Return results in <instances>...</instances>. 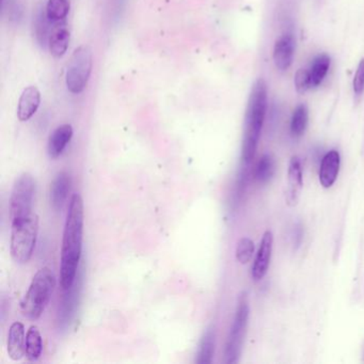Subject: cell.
<instances>
[{"instance_id":"25","label":"cell","mask_w":364,"mask_h":364,"mask_svg":"<svg viewBox=\"0 0 364 364\" xmlns=\"http://www.w3.org/2000/svg\"><path fill=\"white\" fill-rule=\"evenodd\" d=\"M253 253V241L248 239V237H243V239H239V243H237V252H235L237 261L245 265V264H248L251 261Z\"/></svg>"},{"instance_id":"14","label":"cell","mask_w":364,"mask_h":364,"mask_svg":"<svg viewBox=\"0 0 364 364\" xmlns=\"http://www.w3.org/2000/svg\"><path fill=\"white\" fill-rule=\"evenodd\" d=\"M7 353L12 361H20L26 356V332L23 323L14 322L10 326Z\"/></svg>"},{"instance_id":"20","label":"cell","mask_w":364,"mask_h":364,"mask_svg":"<svg viewBox=\"0 0 364 364\" xmlns=\"http://www.w3.org/2000/svg\"><path fill=\"white\" fill-rule=\"evenodd\" d=\"M52 22L48 18L46 14V9L40 8L36 11V16H34V34H36V41L42 48L48 46V38H50V31H52Z\"/></svg>"},{"instance_id":"22","label":"cell","mask_w":364,"mask_h":364,"mask_svg":"<svg viewBox=\"0 0 364 364\" xmlns=\"http://www.w3.org/2000/svg\"><path fill=\"white\" fill-rule=\"evenodd\" d=\"M309 109L306 104H300L295 108L290 120V134L293 137L299 138L304 135L308 127Z\"/></svg>"},{"instance_id":"28","label":"cell","mask_w":364,"mask_h":364,"mask_svg":"<svg viewBox=\"0 0 364 364\" xmlns=\"http://www.w3.org/2000/svg\"><path fill=\"white\" fill-rule=\"evenodd\" d=\"M295 235H296V237H294L295 244L299 246V244L302 243V227H296V229H295Z\"/></svg>"},{"instance_id":"12","label":"cell","mask_w":364,"mask_h":364,"mask_svg":"<svg viewBox=\"0 0 364 364\" xmlns=\"http://www.w3.org/2000/svg\"><path fill=\"white\" fill-rule=\"evenodd\" d=\"M72 187V178L66 171H60L55 176L50 184V204L55 211H59L63 209L70 194Z\"/></svg>"},{"instance_id":"9","label":"cell","mask_w":364,"mask_h":364,"mask_svg":"<svg viewBox=\"0 0 364 364\" xmlns=\"http://www.w3.org/2000/svg\"><path fill=\"white\" fill-rule=\"evenodd\" d=\"M295 46L296 42L292 32L282 34L276 41L272 57H274V66L278 70L286 72L290 68L294 60Z\"/></svg>"},{"instance_id":"18","label":"cell","mask_w":364,"mask_h":364,"mask_svg":"<svg viewBox=\"0 0 364 364\" xmlns=\"http://www.w3.org/2000/svg\"><path fill=\"white\" fill-rule=\"evenodd\" d=\"M215 349H216V331L213 326H209L201 337L195 362L197 364H211L215 356Z\"/></svg>"},{"instance_id":"4","label":"cell","mask_w":364,"mask_h":364,"mask_svg":"<svg viewBox=\"0 0 364 364\" xmlns=\"http://www.w3.org/2000/svg\"><path fill=\"white\" fill-rule=\"evenodd\" d=\"M38 233V217L36 214L22 220L11 223L10 251L13 261L26 264L31 259Z\"/></svg>"},{"instance_id":"8","label":"cell","mask_w":364,"mask_h":364,"mask_svg":"<svg viewBox=\"0 0 364 364\" xmlns=\"http://www.w3.org/2000/svg\"><path fill=\"white\" fill-rule=\"evenodd\" d=\"M81 290H83V276L80 274H77L73 286L64 290V295H63L62 300L59 306L57 323L61 330L68 329L72 319L74 318L79 299H80Z\"/></svg>"},{"instance_id":"17","label":"cell","mask_w":364,"mask_h":364,"mask_svg":"<svg viewBox=\"0 0 364 364\" xmlns=\"http://www.w3.org/2000/svg\"><path fill=\"white\" fill-rule=\"evenodd\" d=\"M73 137V127L71 124H62L50 134L48 144V153L50 160L58 158Z\"/></svg>"},{"instance_id":"19","label":"cell","mask_w":364,"mask_h":364,"mask_svg":"<svg viewBox=\"0 0 364 364\" xmlns=\"http://www.w3.org/2000/svg\"><path fill=\"white\" fill-rule=\"evenodd\" d=\"M331 59L327 54H319L311 63L310 72L311 88H317L324 81L330 69Z\"/></svg>"},{"instance_id":"3","label":"cell","mask_w":364,"mask_h":364,"mask_svg":"<svg viewBox=\"0 0 364 364\" xmlns=\"http://www.w3.org/2000/svg\"><path fill=\"white\" fill-rule=\"evenodd\" d=\"M56 286V276L50 268L43 267L32 278L29 288L20 302V311L29 319L40 318Z\"/></svg>"},{"instance_id":"27","label":"cell","mask_w":364,"mask_h":364,"mask_svg":"<svg viewBox=\"0 0 364 364\" xmlns=\"http://www.w3.org/2000/svg\"><path fill=\"white\" fill-rule=\"evenodd\" d=\"M353 89L357 97H360L364 92V58L360 60L357 70H356L353 80Z\"/></svg>"},{"instance_id":"23","label":"cell","mask_w":364,"mask_h":364,"mask_svg":"<svg viewBox=\"0 0 364 364\" xmlns=\"http://www.w3.org/2000/svg\"><path fill=\"white\" fill-rule=\"evenodd\" d=\"M276 172V162L270 154H264L256 164L254 178L261 184H266L272 180Z\"/></svg>"},{"instance_id":"24","label":"cell","mask_w":364,"mask_h":364,"mask_svg":"<svg viewBox=\"0 0 364 364\" xmlns=\"http://www.w3.org/2000/svg\"><path fill=\"white\" fill-rule=\"evenodd\" d=\"M46 14L52 24L66 20L71 9L70 0H48Z\"/></svg>"},{"instance_id":"10","label":"cell","mask_w":364,"mask_h":364,"mask_svg":"<svg viewBox=\"0 0 364 364\" xmlns=\"http://www.w3.org/2000/svg\"><path fill=\"white\" fill-rule=\"evenodd\" d=\"M272 246H274V235L272 232L266 231L260 244L252 267L251 276L254 281H261L267 274L270 260H272Z\"/></svg>"},{"instance_id":"16","label":"cell","mask_w":364,"mask_h":364,"mask_svg":"<svg viewBox=\"0 0 364 364\" xmlns=\"http://www.w3.org/2000/svg\"><path fill=\"white\" fill-rule=\"evenodd\" d=\"M341 158L335 150H331L323 158L319 168V183L324 188H330L339 176Z\"/></svg>"},{"instance_id":"2","label":"cell","mask_w":364,"mask_h":364,"mask_svg":"<svg viewBox=\"0 0 364 364\" xmlns=\"http://www.w3.org/2000/svg\"><path fill=\"white\" fill-rule=\"evenodd\" d=\"M268 90L264 79L260 78L253 83L246 109L244 126L241 160L245 166L251 164L261 138L262 128L267 111Z\"/></svg>"},{"instance_id":"26","label":"cell","mask_w":364,"mask_h":364,"mask_svg":"<svg viewBox=\"0 0 364 364\" xmlns=\"http://www.w3.org/2000/svg\"><path fill=\"white\" fill-rule=\"evenodd\" d=\"M294 85L297 93L304 94L311 89L310 72L306 69H299L294 76Z\"/></svg>"},{"instance_id":"11","label":"cell","mask_w":364,"mask_h":364,"mask_svg":"<svg viewBox=\"0 0 364 364\" xmlns=\"http://www.w3.org/2000/svg\"><path fill=\"white\" fill-rule=\"evenodd\" d=\"M304 187L302 162L298 158L294 156L288 164V189L286 192V200L288 206H295L298 203L300 194Z\"/></svg>"},{"instance_id":"1","label":"cell","mask_w":364,"mask_h":364,"mask_svg":"<svg viewBox=\"0 0 364 364\" xmlns=\"http://www.w3.org/2000/svg\"><path fill=\"white\" fill-rule=\"evenodd\" d=\"M83 223L85 211L83 198L80 195L74 194L69 205L61 247L60 286L63 290L73 286L78 274L83 250Z\"/></svg>"},{"instance_id":"5","label":"cell","mask_w":364,"mask_h":364,"mask_svg":"<svg viewBox=\"0 0 364 364\" xmlns=\"http://www.w3.org/2000/svg\"><path fill=\"white\" fill-rule=\"evenodd\" d=\"M249 315V298H248L247 293L243 292L239 295V300H237L233 323H232L227 343H225V359H223L225 363H239L241 360Z\"/></svg>"},{"instance_id":"6","label":"cell","mask_w":364,"mask_h":364,"mask_svg":"<svg viewBox=\"0 0 364 364\" xmlns=\"http://www.w3.org/2000/svg\"><path fill=\"white\" fill-rule=\"evenodd\" d=\"M36 183L28 172L20 174L13 184L10 198V218L11 223L31 216L36 196Z\"/></svg>"},{"instance_id":"13","label":"cell","mask_w":364,"mask_h":364,"mask_svg":"<svg viewBox=\"0 0 364 364\" xmlns=\"http://www.w3.org/2000/svg\"><path fill=\"white\" fill-rule=\"evenodd\" d=\"M71 32L66 20L55 23L48 38V48L55 58H62L70 46Z\"/></svg>"},{"instance_id":"15","label":"cell","mask_w":364,"mask_h":364,"mask_svg":"<svg viewBox=\"0 0 364 364\" xmlns=\"http://www.w3.org/2000/svg\"><path fill=\"white\" fill-rule=\"evenodd\" d=\"M41 104V93L34 85L27 87L20 94L18 106V118L20 121L26 122L34 117Z\"/></svg>"},{"instance_id":"21","label":"cell","mask_w":364,"mask_h":364,"mask_svg":"<svg viewBox=\"0 0 364 364\" xmlns=\"http://www.w3.org/2000/svg\"><path fill=\"white\" fill-rule=\"evenodd\" d=\"M43 339L40 329L31 326L26 333V357L29 361H36L42 355Z\"/></svg>"},{"instance_id":"7","label":"cell","mask_w":364,"mask_h":364,"mask_svg":"<svg viewBox=\"0 0 364 364\" xmlns=\"http://www.w3.org/2000/svg\"><path fill=\"white\" fill-rule=\"evenodd\" d=\"M92 66L93 55L91 48L87 46L76 48L71 57L66 70V83L71 93L79 94L87 88Z\"/></svg>"}]
</instances>
